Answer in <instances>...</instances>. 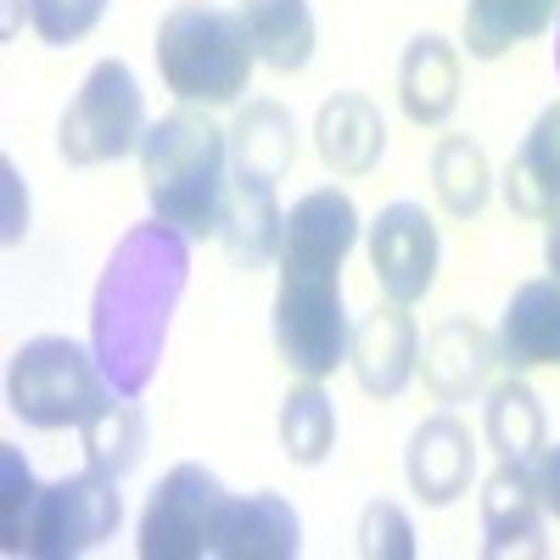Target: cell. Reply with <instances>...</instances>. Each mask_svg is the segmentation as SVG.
<instances>
[{
	"mask_svg": "<svg viewBox=\"0 0 560 560\" xmlns=\"http://www.w3.org/2000/svg\"><path fill=\"white\" fill-rule=\"evenodd\" d=\"M185 269H191V236H179L163 219L135 224L107 258L96 308H90V337H96V359L113 393L140 398L158 376L168 314L185 292Z\"/></svg>",
	"mask_w": 560,
	"mask_h": 560,
	"instance_id": "obj_1",
	"label": "cell"
},
{
	"mask_svg": "<svg viewBox=\"0 0 560 560\" xmlns=\"http://www.w3.org/2000/svg\"><path fill=\"white\" fill-rule=\"evenodd\" d=\"M140 179L152 197V219L179 236H219L224 185H230V129L208 118V107H174L140 135Z\"/></svg>",
	"mask_w": 560,
	"mask_h": 560,
	"instance_id": "obj_2",
	"label": "cell"
},
{
	"mask_svg": "<svg viewBox=\"0 0 560 560\" xmlns=\"http://www.w3.org/2000/svg\"><path fill=\"white\" fill-rule=\"evenodd\" d=\"M253 62H258V51L247 39L242 12L185 0V7L163 12V23H158V73L185 107L242 102V90L253 84Z\"/></svg>",
	"mask_w": 560,
	"mask_h": 560,
	"instance_id": "obj_3",
	"label": "cell"
},
{
	"mask_svg": "<svg viewBox=\"0 0 560 560\" xmlns=\"http://www.w3.org/2000/svg\"><path fill=\"white\" fill-rule=\"evenodd\" d=\"M113 393L96 353H84L68 337H34L12 353L7 370V404L34 432H79Z\"/></svg>",
	"mask_w": 560,
	"mask_h": 560,
	"instance_id": "obj_4",
	"label": "cell"
},
{
	"mask_svg": "<svg viewBox=\"0 0 560 560\" xmlns=\"http://www.w3.org/2000/svg\"><path fill=\"white\" fill-rule=\"evenodd\" d=\"M353 325L342 308V269H287L280 264L275 292V348L292 376L325 382L337 364H348Z\"/></svg>",
	"mask_w": 560,
	"mask_h": 560,
	"instance_id": "obj_5",
	"label": "cell"
},
{
	"mask_svg": "<svg viewBox=\"0 0 560 560\" xmlns=\"http://www.w3.org/2000/svg\"><path fill=\"white\" fill-rule=\"evenodd\" d=\"M124 522V493H118V477L84 465V471L39 488L28 516H23V533L12 544V555H34V560H73V555H90L96 544H107Z\"/></svg>",
	"mask_w": 560,
	"mask_h": 560,
	"instance_id": "obj_6",
	"label": "cell"
},
{
	"mask_svg": "<svg viewBox=\"0 0 560 560\" xmlns=\"http://www.w3.org/2000/svg\"><path fill=\"white\" fill-rule=\"evenodd\" d=\"M140 135H147L140 84H135L129 62L107 57L84 73L79 96L68 102V113L57 124V152L73 168H96V163H118V158L140 152Z\"/></svg>",
	"mask_w": 560,
	"mask_h": 560,
	"instance_id": "obj_7",
	"label": "cell"
},
{
	"mask_svg": "<svg viewBox=\"0 0 560 560\" xmlns=\"http://www.w3.org/2000/svg\"><path fill=\"white\" fill-rule=\"evenodd\" d=\"M230 510L224 482L208 465H174L140 516V560H202L213 555L219 522Z\"/></svg>",
	"mask_w": 560,
	"mask_h": 560,
	"instance_id": "obj_8",
	"label": "cell"
},
{
	"mask_svg": "<svg viewBox=\"0 0 560 560\" xmlns=\"http://www.w3.org/2000/svg\"><path fill=\"white\" fill-rule=\"evenodd\" d=\"M370 269L393 303H420L438 280V224L415 202H387L370 224Z\"/></svg>",
	"mask_w": 560,
	"mask_h": 560,
	"instance_id": "obj_9",
	"label": "cell"
},
{
	"mask_svg": "<svg viewBox=\"0 0 560 560\" xmlns=\"http://www.w3.org/2000/svg\"><path fill=\"white\" fill-rule=\"evenodd\" d=\"M482 555H549L544 544V493L527 459H499V471L482 482Z\"/></svg>",
	"mask_w": 560,
	"mask_h": 560,
	"instance_id": "obj_10",
	"label": "cell"
},
{
	"mask_svg": "<svg viewBox=\"0 0 560 560\" xmlns=\"http://www.w3.org/2000/svg\"><path fill=\"white\" fill-rule=\"evenodd\" d=\"M348 364L370 398H398L415 370H420V331L415 319L404 314V303H376L359 325H353V342H348Z\"/></svg>",
	"mask_w": 560,
	"mask_h": 560,
	"instance_id": "obj_11",
	"label": "cell"
},
{
	"mask_svg": "<svg viewBox=\"0 0 560 560\" xmlns=\"http://www.w3.org/2000/svg\"><path fill=\"white\" fill-rule=\"evenodd\" d=\"M404 477H409L415 499L432 504V510L454 504L465 488H471V477H477V448H471V432H465L459 415L443 409V415L420 420L415 438H409V448H404Z\"/></svg>",
	"mask_w": 560,
	"mask_h": 560,
	"instance_id": "obj_12",
	"label": "cell"
},
{
	"mask_svg": "<svg viewBox=\"0 0 560 560\" xmlns=\"http://www.w3.org/2000/svg\"><path fill=\"white\" fill-rule=\"evenodd\" d=\"M359 242V208L337 185L298 197L287 213V236H280V264L287 269H342Z\"/></svg>",
	"mask_w": 560,
	"mask_h": 560,
	"instance_id": "obj_13",
	"label": "cell"
},
{
	"mask_svg": "<svg viewBox=\"0 0 560 560\" xmlns=\"http://www.w3.org/2000/svg\"><path fill=\"white\" fill-rule=\"evenodd\" d=\"M280 236H287V213L275 202V179L230 168L224 185V213H219V242L236 269H264L280 258Z\"/></svg>",
	"mask_w": 560,
	"mask_h": 560,
	"instance_id": "obj_14",
	"label": "cell"
},
{
	"mask_svg": "<svg viewBox=\"0 0 560 560\" xmlns=\"http://www.w3.org/2000/svg\"><path fill=\"white\" fill-rule=\"evenodd\" d=\"M493 364H499V342L471 314H448L443 325H432L427 348H420V376H427V393L438 404H465L488 382Z\"/></svg>",
	"mask_w": 560,
	"mask_h": 560,
	"instance_id": "obj_15",
	"label": "cell"
},
{
	"mask_svg": "<svg viewBox=\"0 0 560 560\" xmlns=\"http://www.w3.org/2000/svg\"><path fill=\"white\" fill-rule=\"evenodd\" d=\"M499 364L504 370H544L560 364V280H522L499 314Z\"/></svg>",
	"mask_w": 560,
	"mask_h": 560,
	"instance_id": "obj_16",
	"label": "cell"
},
{
	"mask_svg": "<svg viewBox=\"0 0 560 560\" xmlns=\"http://www.w3.org/2000/svg\"><path fill=\"white\" fill-rule=\"evenodd\" d=\"M314 147H319V163L331 174L364 179L387 152V124H382V113H376L370 96H359V90H337V96L319 107V118H314Z\"/></svg>",
	"mask_w": 560,
	"mask_h": 560,
	"instance_id": "obj_17",
	"label": "cell"
},
{
	"mask_svg": "<svg viewBox=\"0 0 560 560\" xmlns=\"http://www.w3.org/2000/svg\"><path fill=\"white\" fill-rule=\"evenodd\" d=\"M298 549H303V522L280 493L230 499L213 538L219 560H298Z\"/></svg>",
	"mask_w": 560,
	"mask_h": 560,
	"instance_id": "obj_18",
	"label": "cell"
},
{
	"mask_svg": "<svg viewBox=\"0 0 560 560\" xmlns=\"http://www.w3.org/2000/svg\"><path fill=\"white\" fill-rule=\"evenodd\" d=\"M499 185H504V202L516 219L549 224L560 213V102H549L538 113V124L527 129V140L516 147Z\"/></svg>",
	"mask_w": 560,
	"mask_h": 560,
	"instance_id": "obj_19",
	"label": "cell"
},
{
	"mask_svg": "<svg viewBox=\"0 0 560 560\" xmlns=\"http://www.w3.org/2000/svg\"><path fill=\"white\" fill-rule=\"evenodd\" d=\"M398 102H404V118L432 129V124H448L454 107H459V51L443 39V34H415L398 57Z\"/></svg>",
	"mask_w": 560,
	"mask_h": 560,
	"instance_id": "obj_20",
	"label": "cell"
},
{
	"mask_svg": "<svg viewBox=\"0 0 560 560\" xmlns=\"http://www.w3.org/2000/svg\"><path fill=\"white\" fill-rule=\"evenodd\" d=\"M298 163V118L280 102H247L230 124V168L258 174V179H287Z\"/></svg>",
	"mask_w": 560,
	"mask_h": 560,
	"instance_id": "obj_21",
	"label": "cell"
},
{
	"mask_svg": "<svg viewBox=\"0 0 560 560\" xmlns=\"http://www.w3.org/2000/svg\"><path fill=\"white\" fill-rule=\"evenodd\" d=\"M242 23L264 68L303 73L314 62V12L308 0H242Z\"/></svg>",
	"mask_w": 560,
	"mask_h": 560,
	"instance_id": "obj_22",
	"label": "cell"
},
{
	"mask_svg": "<svg viewBox=\"0 0 560 560\" xmlns=\"http://www.w3.org/2000/svg\"><path fill=\"white\" fill-rule=\"evenodd\" d=\"M482 443L499 454V459H538L544 443H549V420H544V404L538 393L510 370V382H499L482 404Z\"/></svg>",
	"mask_w": 560,
	"mask_h": 560,
	"instance_id": "obj_23",
	"label": "cell"
},
{
	"mask_svg": "<svg viewBox=\"0 0 560 560\" xmlns=\"http://www.w3.org/2000/svg\"><path fill=\"white\" fill-rule=\"evenodd\" d=\"M560 12V0H465V45L477 62L504 57L510 45L538 39Z\"/></svg>",
	"mask_w": 560,
	"mask_h": 560,
	"instance_id": "obj_24",
	"label": "cell"
},
{
	"mask_svg": "<svg viewBox=\"0 0 560 560\" xmlns=\"http://www.w3.org/2000/svg\"><path fill=\"white\" fill-rule=\"evenodd\" d=\"M432 191L448 219H477L493 197V168L488 152L471 135H443L432 147Z\"/></svg>",
	"mask_w": 560,
	"mask_h": 560,
	"instance_id": "obj_25",
	"label": "cell"
},
{
	"mask_svg": "<svg viewBox=\"0 0 560 560\" xmlns=\"http://www.w3.org/2000/svg\"><path fill=\"white\" fill-rule=\"evenodd\" d=\"M84 438V465H96V471L107 477H129L140 465V448H147V420H140V409L118 393L102 398V409L79 427Z\"/></svg>",
	"mask_w": 560,
	"mask_h": 560,
	"instance_id": "obj_26",
	"label": "cell"
},
{
	"mask_svg": "<svg viewBox=\"0 0 560 560\" xmlns=\"http://www.w3.org/2000/svg\"><path fill=\"white\" fill-rule=\"evenodd\" d=\"M280 448L292 465H319L337 448V404L319 393V382H303L280 398Z\"/></svg>",
	"mask_w": 560,
	"mask_h": 560,
	"instance_id": "obj_27",
	"label": "cell"
},
{
	"mask_svg": "<svg viewBox=\"0 0 560 560\" xmlns=\"http://www.w3.org/2000/svg\"><path fill=\"white\" fill-rule=\"evenodd\" d=\"M102 12H107V0H28V28L45 45H79L102 23Z\"/></svg>",
	"mask_w": 560,
	"mask_h": 560,
	"instance_id": "obj_28",
	"label": "cell"
},
{
	"mask_svg": "<svg viewBox=\"0 0 560 560\" xmlns=\"http://www.w3.org/2000/svg\"><path fill=\"white\" fill-rule=\"evenodd\" d=\"M359 555L364 560H415V527L398 504L376 499L359 516Z\"/></svg>",
	"mask_w": 560,
	"mask_h": 560,
	"instance_id": "obj_29",
	"label": "cell"
},
{
	"mask_svg": "<svg viewBox=\"0 0 560 560\" xmlns=\"http://www.w3.org/2000/svg\"><path fill=\"white\" fill-rule=\"evenodd\" d=\"M34 493H39V482H34V471H28V459L12 448V443H0V544H18V533H23V516H28V504H34Z\"/></svg>",
	"mask_w": 560,
	"mask_h": 560,
	"instance_id": "obj_30",
	"label": "cell"
},
{
	"mask_svg": "<svg viewBox=\"0 0 560 560\" xmlns=\"http://www.w3.org/2000/svg\"><path fill=\"white\" fill-rule=\"evenodd\" d=\"M533 477H538V493H544V510L560 522V443L549 448L544 443V454L533 459Z\"/></svg>",
	"mask_w": 560,
	"mask_h": 560,
	"instance_id": "obj_31",
	"label": "cell"
},
{
	"mask_svg": "<svg viewBox=\"0 0 560 560\" xmlns=\"http://www.w3.org/2000/svg\"><path fill=\"white\" fill-rule=\"evenodd\" d=\"M544 264H549V280H560V213L549 219V242H544Z\"/></svg>",
	"mask_w": 560,
	"mask_h": 560,
	"instance_id": "obj_32",
	"label": "cell"
},
{
	"mask_svg": "<svg viewBox=\"0 0 560 560\" xmlns=\"http://www.w3.org/2000/svg\"><path fill=\"white\" fill-rule=\"evenodd\" d=\"M555 68H560V45H555Z\"/></svg>",
	"mask_w": 560,
	"mask_h": 560,
	"instance_id": "obj_33",
	"label": "cell"
}]
</instances>
